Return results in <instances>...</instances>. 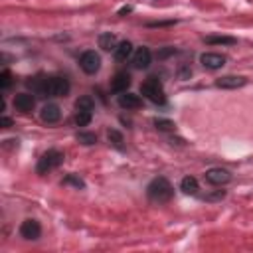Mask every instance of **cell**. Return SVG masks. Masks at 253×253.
Listing matches in <instances>:
<instances>
[{"label":"cell","instance_id":"1","mask_svg":"<svg viewBox=\"0 0 253 253\" xmlns=\"http://www.w3.org/2000/svg\"><path fill=\"white\" fill-rule=\"evenodd\" d=\"M28 87L32 89V93L36 95H43V97H65L69 93V81L65 77H34L32 81H28Z\"/></svg>","mask_w":253,"mask_h":253},{"label":"cell","instance_id":"2","mask_svg":"<svg viewBox=\"0 0 253 253\" xmlns=\"http://www.w3.org/2000/svg\"><path fill=\"white\" fill-rule=\"evenodd\" d=\"M146 194H148V198H150L152 202L164 204V202H168V200L174 196V190H172V184H170L166 178L160 176V178H154V180L148 184Z\"/></svg>","mask_w":253,"mask_h":253},{"label":"cell","instance_id":"3","mask_svg":"<svg viewBox=\"0 0 253 253\" xmlns=\"http://www.w3.org/2000/svg\"><path fill=\"white\" fill-rule=\"evenodd\" d=\"M140 93H142L148 101H152V103H156V105H164V103H166V95H164L162 83H160L158 79H154V77L146 79V81L140 85Z\"/></svg>","mask_w":253,"mask_h":253},{"label":"cell","instance_id":"4","mask_svg":"<svg viewBox=\"0 0 253 253\" xmlns=\"http://www.w3.org/2000/svg\"><path fill=\"white\" fill-rule=\"evenodd\" d=\"M63 162V152H59V150H47V152H43L42 154V158L38 160V174H47V172H51V170H55L59 164Z\"/></svg>","mask_w":253,"mask_h":253},{"label":"cell","instance_id":"5","mask_svg":"<svg viewBox=\"0 0 253 253\" xmlns=\"http://www.w3.org/2000/svg\"><path fill=\"white\" fill-rule=\"evenodd\" d=\"M79 67H81L87 75H95V73L99 71V67H101V57H99V53L93 51V49L83 51L81 57H79Z\"/></svg>","mask_w":253,"mask_h":253},{"label":"cell","instance_id":"6","mask_svg":"<svg viewBox=\"0 0 253 253\" xmlns=\"http://www.w3.org/2000/svg\"><path fill=\"white\" fill-rule=\"evenodd\" d=\"M204 176H206V182H210L213 186H223L231 180V174L225 168H210Z\"/></svg>","mask_w":253,"mask_h":253},{"label":"cell","instance_id":"7","mask_svg":"<svg viewBox=\"0 0 253 253\" xmlns=\"http://www.w3.org/2000/svg\"><path fill=\"white\" fill-rule=\"evenodd\" d=\"M200 63L206 69H219L225 65V57L221 53H213V51H206L200 55Z\"/></svg>","mask_w":253,"mask_h":253},{"label":"cell","instance_id":"8","mask_svg":"<svg viewBox=\"0 0 253 253\" xmlns=\"http://www.w3.org/2000/svg\"><path fill=\"white\" fill-rule=\"evenodd\" d=\"M245 83H247V79L241 75H223V77L215 79V87H219V89H239Z\"/></svg>","mask_w":253,"mask_h":253},{"label":"cell","instance_id":"9","mask_svg":"<svg viewBox=\"0 0 253 253\" xmlns=\"http://www.w3.org/2000/svg\"><path fill=\"white\" fill-rule=\"evenodd\" d=\"M40 117H42V121H43V123L53 125V123H57V121H59V117H61V109H59V105H55V103H47V105H43V107H42Z\"/></svg>","mask_w":253,"mask_h":253},{"label":"cell","instance_id":"10","mask_svg":"<svg viewBox=\"0 0 253 253\" xmlns=\"http://www.w3.org/2000/svg\"><path fill=\"white\" fill-rule=\"evenodd\" d=\"M42 233V227L36 219H24L22 225H20V235L24 239H38Z\"/></svg>","mask_w":253,"mask_h":253},{"label":"cell","instance_id":"11","mask_svg":"<svg viewBox=\"0 0 253 253\" xmlns=\"http://www.w3.org/2000/svg\"><path fill=\"white\" fill-rule=\"evenodd\" d=\"M14 107H16L20 113H30V111H34V107H36V99H34V95H30V93H18V95L14 97Z\"/></svg>","mask_w":253,"mask_h":253},{"label":"cell","instance_id":"12","mask_svg":"<svg viewBox=\"0 0 253 253\" xmlns=\"http://www.w3.org/2000/svg\"><path fill=\"white\" fill-rule=\"evenodd\" d=\"M150 59H152V53L148 47H138L132 55V67L134 69H146L150 65Z\"/></svg>","mask_w":253,"mask_h":253},{"label":"cell","instance_id":"13","mask_svg":"<svg viewBox=\"0 0 253 253\" xmlns=\"http://www.w3.org/2000/svg\"><path fill=\"white\" fill-rule=\"evenodd\" d=\"M128 85H130V75H128L126 71H119V73L113 77V81H111V89H113L115 93H125V91L128 89Z\"/></svg>","mask_w":253,"mask_h":253},{"label":"cell","instance_id":"14","mask_svg":"<svg viewBox=\"0 0 253 253\" xmlns=\"http://www.w3.org/2000/svg\"><path fill=\"white\" fill-rule=\"evenodd\" d=\"M119 105L123 107V109H138L140 105H142V101H140V97L138 95H134V93H128V91H125V93H121L119 95Z\"/></svg>","mask_w":253,"mask_h":253},{"label":"cell","instance_id":"15","mask_svg":"<svg viewBox=\"0 0 253 253\" xmlns=\"http://www.w3.org/2000/svg\"><path fill=\"white\" fill-rule=\"evenodd\" d=\"M119 43H117V38L111 34V32H107V34H101L99 36V47L101 49H105V51H115V47H117Z\"/></svg>","mask_w":253,"mask_h":253},{"label":"cell","instance_id":"16","mask_svg":"<svg viewBox=\"0 0 253 253\" xmlns=\"http://www.w3.org/2000/svg\"><path fill=\"white\" fill-rule=\"evenodd\" d=\"M130 53H132V43L130 42H121L115 47V59L117 61H125L126 57H130Z\"/></svg>","mask_w":253,"mask_h":253},{"label":"cell","instance_id":"17","mask_svg":"<svg viewBox=\"0 0 253 253\" xmlns=\"http://www.w3.org/2000/svg\"><path fill=\"white\" fill-rule=\"evenodd\" d=\"M180 190H182L184 194H190V196L198 194V180H196L194 176H186V178H182V182H180Z\"/></svg>","mask_w":253,"mask_h":253},{"label":"cell","instance_id":"18","mask_svg":"<svg viewBox=\"0 0 253 253\" xmlns=\"http://www.w3.org/2000/svg\"><path fill=\"white\" fill-rule=\"evenodd\" d=\"M237 40L235 38H229V36H208L206 38V43L210 45H233Z\"/></svg>","mask_w":253,"mask_h":253},{"label":"cell","instance_id":"19","mask_svg":"<svg viewBox=\"0 0 253 253\" xmlns=\"http://www.w3.org/2000/svg\"><path fill=\"white\" fill-rule=\"evenodd\" d=\"M91 111L89 109H77V115H75V125L77 126H87L91 123Z\"/></svg>","mask_w":253,"mask_h":253},{"label":"cell","instance_id":"20","mask_svg":"<svg viewBox=\"0 0 253 253\" xmlns=\"http://www.w3.org/2000/svg\"><path fill=\"white\" fill-rule=\"evenodd\" d=\"M107 136H109V140H111V144L115 146V148H119V150H123L125 148V140H123V134L119 132V130H115V128H111L109 132H107Z\"/></svg>","mask_w":253,"mask_h":253},{"label":"cell","instance_id":"21","mask_svg":"<svg viewBox=\"0 0 253 253\" xmlns=\"http://www.w3.org/2000/svg\"><path fill=\"white\" fill-rule=\"evenodd\" d=\"M77 140L81 142V144H85V146H89V144H95L97 142V136L93 134V132H77Z\"/></svg>","mask_w":253,"mask_h":253},{"label":"cell","instance_id":"22","mask_svg":"<svg viewBox=\"0 0 253 253\" xmlns=\"http://www.w3.org/2000/svg\"><path fill=\"white\" fill-rule=\"evenodd\" d=\"M154 125L160 130H174V123L168 121V119H154Z\"/></svg>","mask_w":253,"mask_h":253},{"label":"cell","instance_id":"23","mask_svg":"<svg viewBox=\"0 0 253 253\" xmlns=\"http://www.w3.org/2000/svg\"><path fill=\"white\" fill-rule=\"evenodd\" d=\"M75 107L77 109H89V111H93V101L89 97H81V99H77Z\"/></svg>","mask_w":253,"mask_h":253},{"label":"cell","instance_id":"24","mask_svg":"<svg viewBox=\"0 0 253 253\" xmlns=\"http://www.w3.org/2000/svg\"><path fill=\"white\" fill-rule=\"evenodd\" d=\"M63 182H65V184H73V186H77V188H85V182H83L81 178L73 176V174H69V176H67Z\"/></svg>","mask_w":253,"mask_h":253},{"label":"cell","instance_id":"25","mask_svg":"<svg viewBox=\"0 0 253 253\" xmlns=\"http://www.w3.org/2000/svg\"><path fill=\"white\" fill-rule=\"evenodd\" d=\"M0 81H2V89H6L10 85V73L8 71H2V79Z\"/></svg>","mask_w":253,"mask_h":253},{"label":"cell","instance_id":"26","mask_svg":"<svg viewBox=\"0 0 253 253\" xmlns=\"http://www.w3.org/2000/svg\"><path fill=\"white\" fill-rule=\"evenodd\" d=\"M0 123H2V126H10V125H12V121H10L8 117H2V121H0Z\"/></svg>","mask_w":253,"mask_h":253},{"label":"cell","instance_id":"27","mask_svg":"<svg viewBox=\"0 0 253 253\" xmlns=\"http://www.w3.org/2000/svg\"><path fill=\"white\" fill-rule=\"evenodd\" d=\"M126 12H130V6H125V8L119 10V14H126Z\"/></svg>","mask_w":253,"mask_h":253}]
</instances>
